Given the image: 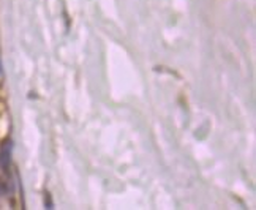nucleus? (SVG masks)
<instances>
[{"instance_id":"f257e3e1","label":"nucleus","mask_w":256,"mask_h":210,"mask_svg":"<svg viewBox=\"0 0 256 210\" xmlns=\"http://www.w3.org/2000/svg\"><path fill=\"white\" fill-rule=\"evenodd\" d=\"M44 206H46V208H52L54 207L52 198H51V193H49V192H44Z\"/></svg>"},{"instance_id":"f03ea898","label":"nucleus","mask_w":256,"mask_h":210,"mask_svg":"<svg viewBox=\"0 0 256 210\" xmlns=\"http://www.w3.org/2000/svg\"><path fill=\"white\" fill-rule=\"evenodd\" d=\"M4 190H5V186H4V182H2V180H0V193H2Z\"/></svg>"}]
</instances>
